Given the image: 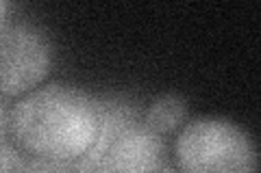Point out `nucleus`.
Segmentation results:
<instances>
[{"label": "nucleus", "instance_id": "nucleus-6", "mask_svg": "<svg viewBox=\"0 0 261 173\" xmlns=\"http://www.w3.org/2000/svg\"><path fill=\"white\" fill-rule=\"evenodd\" d=\"M0 171H29V162L15 145L0 143Z\"/></svg>", "mask_w": 261, "mask_h": 173}, {"label": "nucleus", "instance_id": "nucleus-2", "mask_svg": "<svg viewBox=\"0 0 261 173\" xmlns=\"http://www.w3.org/2000/svg\"><path fill=\"white\" fill-rule=\"evenodd\" d=\"M176 169L187 173H250L257 150L244 128L226 117H196L183 123L174 145Z\"/></svg>", "mask_w": 261, "mask_h": 173}, {"label": "nucleus", "instance_id": "nucleus-7", "mask_svg": "<svg viewBox=\"0 0 261 173\" xmlns=\"http://www.w3.org/2000/svg\"><path fill=\"white\" fill-rule=\"evenodd\" d=\"M5 134H7V113H5L3 102H0V143H3Z\"/></svg>", "mask_w": 261, "mask_h": 173}, {"label": "nucleus", "instance_id": "nucleus-4", "mask_svg": "<svg viewBox=\"0 0 261 173\" xmlns=\"http://www.w3.org/2000/svg\"><path fill=\"white\" fill-rule=\"evenodd\" d=\"M163 160H166V145L161 141V134L152 132L146 126H128L111 139L107 150L100 156L98 169L142 173L168 169Z\"/></svg>", "mask_w": 261, "mask_h": 173}, {"label": "nucleus", "instance_id": "nucleus-1", "mask_svg": "<svg viewBox=\"0 0 261 173\" xmlns=\"http://www.w3.org/2000/svg\"><path fill=\"white\" fill-rule=\"evenodd\" d=\"M7 132L31 158L29 171L74 169L100 143L102 113L92 95L55 82L20 95L7 115Z\"/></svg>", "mask_w": 261, "mask_h": 173}, {"label": "nucleus", "instance_id": "nucleus-8", "mask_svg": "<svg viewBox=\"0 0 261 173\" xmlns=\"http://www.w3.org/2000/svg\"><path fill=\"white\" fill-rule=\"evenodd\" d=\"M7 7H9V0H0V26H3V22H5Z\"/></svg>", "mask_w": 261, "mask_h": 173}, {"label": "nucleus", "instance_id": "nucleus-5", "mask_svg": "<svg viewBox=\"0 0 261 173\" xmlns=\"http://www.w3.org/2000/svg\"><path fill=\"white\" fill-rule=\"evenodd\" d=\"M187 102L176 93H163L146 111V128L157 134H172L187 121Z\"/></svg>", "mask_w": 261, "mask_h": 173}, {"label": "nucleus", "instance_id": "nucleus-3", "mask_svg": "<svg viewBox=\"0 0 261 173\" xmlns=\"http://www.w3.org/2000/svg\"><path fill=\"white\" fill-rule=\"evenodd\" d=\"M50 44L31 24L0 26V93L20 97L33 91L50 72Z\"/></svg>", "mask_w": 261, "mask_h": 173}]
</instances>
